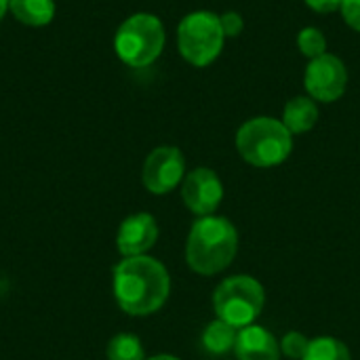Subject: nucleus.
Segmentation results:
<instances>
[{
  "instance_id": "ddd939ff",
  "label": "nucleus",
  "mask_w": 360,
  "mask_h": 360,
  "mask_svg": "<svg viewBox=\"0 0 360 360\" xmlns=\"http://www.w3.org/2000/svg\"><path fill=\"white\" fill-rule=\"evenodd\" d=\"M236 338H238V329L228 325L221 319L211 321L205 331H202V348L213 354V356H224L228 352H234L236 346Z\"/></svg>"
},
{
  "instance_id": "423d86ee",
  "label": "nucleus",
  "mask_w": 360,
  "mask_h": 360,
  "mask_svg": "<svg viewBox=\"0 0 360 360\" xmlns=\"http://www.w3.org/2000/svg\"><path fill=\"white\" fill-rule=\"evenodd\" d=\"M224 42L226 34L213 11H192L177 25V49L194 68L211 65L221 55Z\"/></svg>"
},
{
  "instance_id": "5701e85b",
  "label": "nucleus",
  "mask_w": 360,
  "mask_h": 360,
  "mask_svg": "<svg viewBox=\"0 0 360 360\" xmlns=\"http://www.w3.org/2000/svg\"><path fill=\"white\" fill-rule=\"evenodd\" d=\"M146 360H179L177 356H173V354H156V356H152V359H146Z\"/></svg>"
},
{
  "instance_id": "a211bd4d",
  "label": "nucleus",
  "mask_w": 360,
  "mask_h": 360,
  "mask_svg": "<svg viewBox=\"0 0 360 360\" xmlns=\"http://www.w3.org/2000/svg\"><path fill=\"white\" fill-rule=\"evenodd\" d=\"M310 346V340L300 333V331H289L283 340H281V354H285L287 359L302 360L306 350Z\"/></svg>"
},
{
  "instance_id": "7ed1b4c3",
  "label": "nucleus",
  "mask_w": 360,
  "mask_h": 360,
  "mask_svg": "<svg viewBox=\"0 0 360 360\" xmlns=\"http://www.w3.org/2000/svg\"><path fill=\"white\" fill-rule=\"evenodd\" d=\"M236 150L245 162L257 169L283 165L293 152V135L272 116H255L236 131Z\"/></svg>"
},
{
  "instance_id": "f8f14e48",
  "label": "nucleus",
  "mask_w": 360,
  "mask_h": 360,
  "mask_svg": "<svg viewBox=\"0 0 360 360\" xmlns=\"http://www.w3.org/2000/svg\"><path fill=\"white\" fill-rule=\"evenodd\" d=\"M319 122V105L308 95H297L285 103L283 110V124L289 129L291 135H304L314 129Z\"/></svg>"
},
{
  "instance_id": "9d476101",
  "label": "nucleus",
  "mask_w": 360,
  "mask_h": 360,
  "mask_svg": "<svg viewBox=\"0 0 360 360\" xmlns=\"http://www.w3.org/2000/svg\"><path fill=\"white\" fill-rule=\"evenodd\" d=\"M158 240V221L150 213L129 215L116 234V249L122 257L146 255Z\"/></svg>"
},
{
  "instance_id": "4468645a",
  "label": "nucleus",
  "mask_w": 360,
  "mask_h": 360,
  "mask_svg": "<svg viewBox=\"0 0 360 360\" xmlns=\"http://www.w3.org/2000/svg\"><path fill=\"white\" fill-rule=\"evenodd\" d=\"M8 11L15 15L17 21L40 27L53 21L55 17V2L53 0H8Z\"/></svg>"
},
{
  "instance_id": "4be33fe9",
  "label": "nucleus",
  "mask_w": 360,
  "mask_h": 360,
  "mask_svg": "<svg viewBox=\"0 0 360 360\" xmlns=\"http://www.w3.org/2000/svg\"><path fill=\"white\" fill-rule=\"evenodd\" d=\"M6 11H8V0H0V21L4 19Z\"/></svg>"
},
{
  "instance_id": "dca6fc26",
  "label": "nucleus",
  "mask_w": 360,
  "mask_h": 360,
  "mask_svg": "<svg viewBox=\"0 0 360 360\" xmlns=\"http://www.w3.org/2000/svg\"><path fill=\"white\" fill-rule=\"evenodd\" d=\"M108 360H146L141 340L133 333H118L108 344Z\"/></svg>"
},
{
  "instance_id": "0eeeda50",
  "label": "nucleus",
  "mask_w": 360,
  "mask_h": 360,
  "mask_svg": "<svg viewBox=\"0 0 360 360\" xmlns=\"http://www.w3.org/2000/svg\"><path fill=\"white\" fill-rule=\"evenodd\" d=\"M304 89L308 97L321 103H333L342 99L348 89L346 63L333 53H325L316 59H310L304 72Z\"/></svg>"
},
{
  "instance_id": "f257e3e1",
  "label": "nucleus",
  "mask_w": 360,
  "mask_h": 360,
  "mask_svg": "<svg viewBox=\"0 0 360 360\" xmlns=\"http://www.w3.org/2000/svg\"><path fill=\"white\" fill-rule=\"evenodd\" d=\"M112 289L124 314L150 316L167 304L171 276L167 268L150 255L124 257L114 268Z\"/></svg>"
},
{
  "instance_id": "aec40b11",
  "label": "nucleus",
  "mask_w": 360,
  "mask_h": 360,
  "mask_svg": "<svg viewBox=\"0 0 360 360\" xmlns=\"http://www.w3.org/2000/svg\"><path fill=\"white\" fill-rule=\"evenodd\" d=\"M340 13L354 32H360V0H342Z\"/></svg>"
},
{
  "instance_id": "6e6552de",
  "label": "nucleus",
  "mask_w": 360,
  "mask_h": 360,
  "mask_svg": "<svg viewBox=\"0 0 360 360\" xmlns=\"http://www.w3.org/2000/svg\"><path fill=\"white\" fill-rule=\"evenodd\" d=\"M186 177V158L175 146H160L152 150L141 169V181L148 192L162 196L173 192Z\"/></svg>"
},
{
  "instance_id": "2eb2a0df",
  "label": "nucleus",
  "mask_w": 360,
  "mask_h": 360,
  "mask_svg": "<svg viewBox=\"0 0 360 360\" xmlns=\"http://www.w3.org/2000/svg\"><path fill=\"white\" fill-rule=\"evenodd\" d=\"M302 360H352L348 346L331 335L310 340V346Z\"/></svg>"
},
{
  "instance_id": "412c9836",
  "label": "nucleus",
  "mask_w": 360,
  "mask_h": 360,
  "mask_svg": "<svg viewBox=\"0 0 360 360\" xmlns=\"http://www.w3.org/2000/svg\"><path fill=\"white\" fill-rule=\"evenodd\" d=\"M308 8L316 13H335L342 8V0H304Z\"/></svg>"
},
{
  "instance_id": "9b49d317",
  "label": "nucleus",
  "mask_w": 360,
  "mask_h": 360,
  "mask_svg": "<svg viewBox=\"0 0 360 360\" xmlns=\"http://www.w3.org/2000/svg\"><path fill=\"white\" fill-rule=\"evenodd\" d=\"M234 354L238 360H281V342L272 331L259 325L238 329Z\"/></svg>"
},
{
  "instance_id": "f3484780",
  "label": "nucleus",
  "mask_w": 360,
  "mask_h": 360,
  "mask_svg": "<svg viewBox=\"0 0 360 360\" xmlns=\"http://www.w3.org/2000/svg\"><path fill=\"white\" fill-rule=\"evenodd\" d=\"M297 46L302 55H306L308 59H316L327 53V38L319 27L308 25L297 34Z\"/></svg>"
},
{
  "instance_id": "20e7f679",
  "label": "nucleus",
  "mask_w": 360,
  "mask_h": 360,
  "mask_svg": "<svg viewBox=\"0 0 360 360\" xmlns=\"http://www.w3.org/2000/svg\"><path fill=\"white\" fill-rule=\"evenodd\" d=\"M167 42L162 21L152 13H135L124 19L114 36V51L118 59L129 68L152 65Z\"/></svg>"
},
{
  "instance_id": "6ab92c4d",
  "label": "nucleus",
  "mask_w": 360,
  "mask_h": 360,
  "mask_svg": "<svg viewBox=\"0 0 360 360\" xmlns=\"http://www.w3.org/2000/svg\"><path fill=\"white\" fill-rule=\"evenodd\" d=\"M219 21H221V27H224L226 38H236V36H240L243 30H245V21H243V17H240L236 11H226V13H221V15H219Z\"/></svg>"
},
{
  "instance_id": "39448f33",
  "label": "nucleus",
  "mask_w": 360,
  "mask_h": 360,
  "mask_svg": "<svg viewBox=\"0 0 360 360\" xmlns=\"http://www.w3.org/2000/svg\"><path fill=\"white\" fill-rule=\"evenodd\" d=\"M264 306H266V289L257 278L249 274L230 276L221 281L213 291L215 319H221L236 329L255 325Z\"/></svg>"
},
{
  "instance_id": "1a4fd4ad",
  "label": "nucleus",
  "mask_w": 360,
  "mask_h": 360,
  "mask_svg": "<svg viewBox=\"0 0 360 360\" xmlns=\"http://www.w3.org/2000/svg\"><path fill=\"white\" fill-rule=\"evenodd\" d=\"M181 200L188 211L198 217L215 215L224 200V184L219 175L209 167L190 171L181 181Z\"/></svg>"
},
{
  "instance_id": "f03ea898",
  "label": "nucleus",
  "mask_w": 360,
  "mask_h": 360,
  "mask_svg": "<svg viewBox=\"0 0 360 360\" xmlns=\"http://www.w3.org/2000/svg\"><path fill=\"white\" fill-rule=\"evenodd\" d=\"M238 253L234 224L219 215L198 217L186 240V262L198 276H215L230 268Z\"/></svg>"
}]
</instances>
